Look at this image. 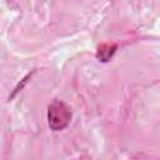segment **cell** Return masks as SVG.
I'll use <instances>...</instances> for the list:
<instances>
[{"label":"cell","mask_w":160,"mask_h":160,"mask_svg":"<svg viewBox=\"0 0 160 160\" xmlns=\"http://www.w3.org/2000/svg\"><path fill=\"white\" fill-rule=\"evenodd\" d=\"M71 119V111L70 108L60 101V100H54L48 109V121L49 126L54 131H59L65 129Z\"/></svg>","instance_id":"1"},{"label":"cell","mask_w":160,"mask_h":160,"mask_svg":"<svg viewBox=\"0 0 160 160\" xmlns=\"http://www.w3.org/2000/svg\"><path fill=\"white\" fill-rule=\"evenodd\" d=\"M115 50H116V45L115 44H102V45L99 46L96 56L101 61H108L114 55Z\"/></svg>","instance_id":"2"}]
</instances>
